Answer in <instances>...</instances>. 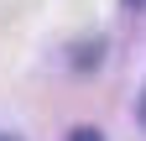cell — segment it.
I'll list each match as a JSON object with an SVG mask.
<instances>
[{"label": "cell", "instance_id": "1", "mask_svg": "<svg viewBox=\"0 0 146 141\" xmlns=\"http://www.w3.org/2000/svg\"><path fill=\"white\" fill-rule=\"evenodd\" d=\"M68 141H104V131H94V126H78V131H73Z\"/></svg>", "mask_w": 146, "mask_h": 141}, {"label": "cell", "instance_id": "2", "mask_svg": "<svg viewBox=\"0 0 146 141\" xmlns=\"http://www.w3.org/2000/svg\"><path fill=\"white\" fill-rule=\"evenodd\" d=\"M141 126H146V94H141Z\"/></svg>", "mask_w": 146, "mask_h": 141}, {"label": "cell", "instance_id": "4", "mask_svg": "<svg viewBox=\"0 0 146 141\" xmlns=\"http://www.w3.org/2000/svg\"><path fill=\"white\" fill-rule=\"evenodd\" d=\"M0 141H16V136H0Z\"/></svg>", "mask_w": 146, "mask_h": 141}, {"label": "cell", "instance_id": "3", "mask_svg": "<svg viewBox=\"0 0 146 141\" xmlns=\"http://www.w3.org/2000/svg\"><path fill=\"white\" fill-rule=\"evenodd\" d=\"M125 5H141V0H125Z\"/></svg>", "mask_w": 146, "mask_h": 141}]
</instances>
